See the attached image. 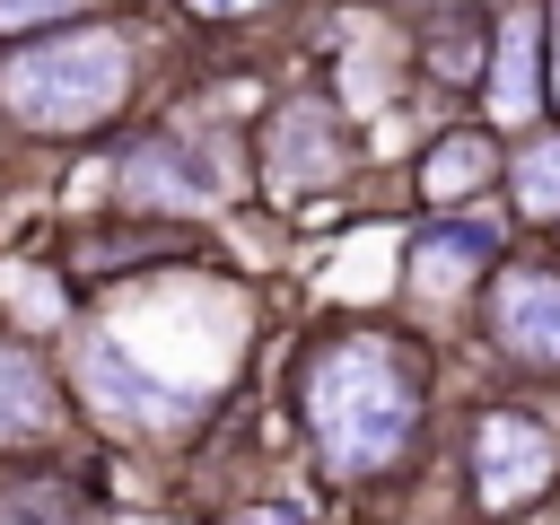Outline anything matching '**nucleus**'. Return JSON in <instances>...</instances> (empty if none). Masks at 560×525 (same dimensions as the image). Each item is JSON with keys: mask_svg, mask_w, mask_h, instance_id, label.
<instances>
[{"mask_svg": "<svg viewBox=\"0 0 560 525\" xmlns=\"http://www.w3.org/2000/svg\"><path fill=\"white\" fill-rule=\"evenodd\" d=\"M490 341H499L516 368H551V376H560V271L516 262V271L490 289Z\"/></svg>", "mask_w": 560, "mask_h": 525, "instance_id": "6", "label": "nucleus"}, {"mask_svg": "<svg viewBox=\"0 0 560 525\" xmlns=\"http://www.w3.org/2000/svg\"><path fill=\"white\" fill-rule=\"evenodd\" d=\"M490 166H499L490 131H446V140L429 149V166H420V201H464V192L490 184Z\"/></svg>", "mask_w": 560, "mask_h": 525, "instance_id": "10", "label": "nucleus"}, {"mask_svg": "<svg viewBox=\"0 0 560 525\" xmlns=\"http://www.w3.org/2000/svg\"><path fill=\"white\" fill-rule=\"evenodd\" d=\"M131 88V44L122 26H61L44 44H18L0 61V105L26 131H88L122 105Z\"/></svg>", "mask_w": 560, "mask_h": 525, "instance_id": "2", "label": "nucleus"}, {"mask_svg": "<svg viewBox=\"0 0 560 525\" xmlns=\"http://www.w3.org/2000/svg\"><path fill=\"white\" fill-rule=\"evenodd\" d=\"M201 18H236V9H262V0H192Z\"/></svg>", "mask_w": 560, "mask_h": 525, "instance_id": "13", "label": "nucleus"}, {"mask_svg": "<svg viewBox=\"0 0 560 525\" xmlns=\"http://www.w3.org/2000/svg\"><path fill=\"white\" fill-rule=\"evenodd\" d=\"M551 96H560V9H551Z\"/></svg>", "mask_w": 560, "mask_h": 525, "instance_id": "14", "label": "nucleus"}, {"mask_svg": "<svg viewBox=\"0 0 560 525\" xmlns=\"http://www.w3.org/2000/svg\"><path fill=\"white\" fill-rule=\"evenodd\" d=\"M298 411H306V438L324 455L332 481H368L385 472L402 446H411V420H420V359L385 332H341L306 359L298 376Z\"/></svg>", "mask_w": 560, "mask_h": 525, "instance_id": "1", "label": "nucleus"}, {"mask_svg": "<svg viewBox=\"0 0 560 525\" xmlns=\"http://www.w3.org/2000/svg\"><path fill=\"white\" fill-rule=\"evenodd\" d=\"M52 411H61L52 376H44L26 350H0V446H26V438H44V429H52Z\"/></svg>", "mask_w": 560, "mask_h": 525, "instance_id": "8", "label": "nucleus"}, {"mask_svg": "<svg viewBox=\"0 0 560 525\" xmlns=\"http://www.w3.org/2000/svg\"><path fill=\"white\" fill-rule=\"evenodd\" d=\"M122 192L149 201V210H210L228 192V166L210 158V140H184V131H158L122 158Z\"/></svg>", "mask_w": 560, "mask_h": 525, "instance_id": "5", "label": "nucleus"}, {"mask_svg": "<svg viewBox=\"0 0 560 525\" xmlns=\"http://www.w3.org/2000/svg\"><path fill=\"white\" fill-rule=\"evenodd\" d=\"M228 525H289V516H271V508H262V516H228Z\"/></svg>", "mask_w": 560, "mask_h": 525, "instance_id": "15", "label": "nucleus"}, {"mask_svg": "<svg viewBox=\"0 0 560 525\" xmlns=\"http://www.w3.org/2000/svg\"><path fill=\"white\" fill-rule=\"evenodd\" d=\"M341 175H350V131H341V114L315 105V96H280L271 122H262V192H271V201H306V192H324V184H341Z\"/></svg>", "mask_w": 560, "mask_h": 525, "instance_id": "3", "label": "nucleus"}, {"mask_svg": "<svg viewBox=\"0 0 560 525\" xmlns=\"http://www.w3.org/2000/svg\"><path fill=\"white\" fill-rule=\"evenodd\" d=\"M516 201L542 219V210H560V140H542V149H525L516 158Z\"/></svg>", "mask_w": 560, "mask_h": 525, "instance_id": "11", "label": "nucleus"}, {"mask_svg": "<svg viewBox=\"0 0 560 525\" xmlns=\"http://www.w3.org/2000/svg\"><path fill=\"white\" fill-rule=\"evenodd\" d=\"M560 472V438L525 411H481L472 420V499L481 516H516L525 499H542Z\"/></svg>", "mask_w": 560, "mask_h": 525, "instance_id": "4", "label": "nucleus"}, {"mask_svg": "<svg viewBox=\"0 0 560 525\" xmlns=\"http://www.w3.org/2000/svg\"><path fill=\"white\" fill-rule=\"evenodd\" d=\"M542 26H508L499 44V70H490V122H525L542 105Z\"/></svg>", "mask_w": 560, "mask_h": 525, "instance_id": "9", "label": "nucleus"}, {"mask_svg": "<svg viewBox=\"0 0 560 525\" xmlns=\"http://www.w3.org/2000/svg\"><path fill=\"white\" fill-rule=\"evenodd\" d=\"M490 254H499V228H481V219H438V228L411 236V289H420V298H464V280L490 271Z\"/></svg>", "mask_w": 560, "mask_h": 525, "instance_id": "7", "label": "nucleus"}, {"mask_svg": "<svg viewBox=\"0 0 560 525\" xmlns=\"http://www.w3.org/2000/svg\"><path fill=\"white\" fill-rule=\"evenodd\" d=\"M35 18H70V0H0V26H35Z\"/></svg>", "mask_w": 560, "mask_h": 525, "instance_id": "12", "label": "nucleus"}]
</instances>
